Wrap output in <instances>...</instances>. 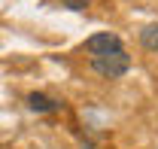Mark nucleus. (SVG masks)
<instances>
[{
  "instance_id": "20e7f679",
  "label": "nucleus",
  "mask_w": 158,
  "mask_h": 149,
  "mask_svg": "<svg viewBox=\"0 0 158 149\" xmlns=\"http://www.w3.org/2000/svg\"><path fill=\"white\" fill-rule=\"evenodd\" d=\"M140 43H143V49L158 52V24H146V28L140 31Z\"/></svg>"
},
{
  "instance_id": "7ed1b4c3",
  "label": "nucleus",
  "mask_w": 158,
  "mask_h": 149,
  "mask_svg": "<svg viewBox=\"0 0 158 149\" xmlns=\"http://www.w3.org/2000/svg\"><path fill=\"white\" fill-rule=\"evenodd\" d=\"M27 107L34 113H55L61 104L52 100V97H46V94H40V92H34V94H27Z\"/></svg>"
},
{
  "instance_id": "39448f33",
  "label": "nucleus",
  "mask_w": 158,
  "mask_h": 149,
  "mask_svg": "<svg viewBox=\"0 0 158 149\" xmlns=\"http://www.w3.org/2000/svg\"><path fill=\"white\" fill-rule=\"evenodd\" d=\"M64 6H67V9H88V6H91V0H64Z\"/></svg>"
},
{
  "instance_id": "f03ea898",
  "label": "nucleus",
  "mask_w": 158,
  "mask_h": 149,
  "mask_svg": "<svg viewBox=\"0 0 158 149\" xmlns=\"http://www.w3.org/2000/svg\"><path fill=\"white\" fill-rule=\"evenodd\" d=\"M113 49H122V40L116 37V34H94V37H88L85 40V52L91 58H98V55H103V52H113Z\"/></svg>"
},
{
  "instance_id": "f257e3e1",
  "label": "nucleus",
  "mask_w": 158,
  "mask_h": 149,
  "mask_svg": "<svg viewBox=\"0 0 158 149\" xmlns=\"http://www.w3.org/2000/svg\"><path fill=\"white\" fill-rule=\"evenodd\" d=\"M91 70L103 79H118L131 70V55L125 49H113V52H103V55L91 58Z\"/></svg>"
}]
</instances>
